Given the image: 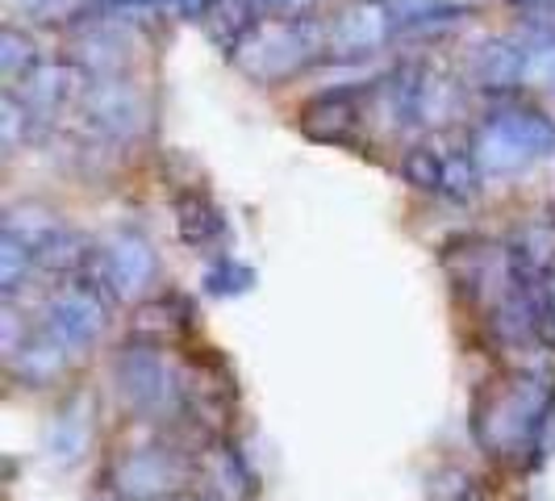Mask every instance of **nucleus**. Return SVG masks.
<instances>
[{
    "instance_id": "15",
    "label": "nucleus",
    "mask_w": 555,
    "mask_h": 501,
    "mask_svg": "<svg viewBox=\"0 0 555 501\" xmlns=\"http://www.w3.org/2000/svg\"><path fill=\"white\" fill-rule=\"evenodd\" d=\"M250 284H255V272H250L247 264H238V259H218V264L205 272V288H209L214 297L247 293Z\"/></svg>"
},
{
    "instance_id": "17",
    "label": "nucleus",
    "mask_w": 555,
    "mask_h": 501,
    "mask_svg": "<svg viewBox=\"0 0 555 501\" xmlns=\"http://www.w3.org/2000/svg\"><path fill=\"white\" fill-rule=\"evenodd\" d=\"M29 268H34V251L4 234V243H0V288H4L9 297L22 288V277H26Z\"/></svg>"
},
{
    "instance_id": "7",
    "label": "nucleus",
    "mask_w": 555,
    "mask_h": 501,
    "mask_svg": "<svg viewBox=\"0 0 555 501\" xmlns=\"http://www.w3.org/2000/svg\"><path fill=\"white\" fill-rule=\"evenodd\" d=\"M83 113L105 130V134H134L142 121L139 97L117 80H96L83 92Z\"/></svg>"
},
{
    "instance_id": "20",
    "label": "nucleus",
    "mask_w": 555,
    "mask_h": 501,
    "mask_svg": "<svg viewBox=\"0 0 555 501\" xmlns=\"http://www.w3.org/2000/svg\"><path fill=\"white\" fill-rule=\"evenodd\" d=\"M439 193L455 196V201H468L476 193V164L468 155H451L443 164V189Z\"/></svg>"
},
{
    "instance_id": "1",
    "label": "nucleus",
    "mask_w": 555,
    "mask_h": 501,
    "mask_svg": "<svg viewBox=\"0 0 555 501\" xmlns=\"http://www.w3.org/2000/svg\"><path fill=\"white\" fill-rule=\"evenodd\" d=\"M555 389L547 376H509L501 381L493 393L480 397L476 406V439L489 455H518V451H534L539 426L552 410Z\"/></svg>"
},
{
    "instance_id": "23",
    "label": "nucleus",
    "mask_w": 555,
    "mask_h": 501,
    "mask_svg": "<svg viewBox=\"0 0 555 501\" xmlns=\"http://www.w3.org/2000/svg\"><path fill=\"white\" fill-rule=\"evenodd\" d=\"M543 455H555V401L547 418H543V426H539V439H534V451H530V464L534 460H543Z\"/></svg>"
},
{
    "instance_id": "16",
    "label": "nucleus",
    "mask_w": 555,
    "mask_h": 501,
    "mask_svg": "<svg viewBox=\"0 0 555 501\" xmlns=\"http://www.w3.org/2000/svg\"><path fill=\"white\" fill-rule=\"evenodd\" d=\"M214 480H218L222 501H243L250 493L247 468H243V460H238L230 447H222V451H218V460H214Z\"/></svg>"
},
{
    "instance_id": "13",
    "label": "nucleus",
    "mask_w": 555,
    "mask_h": 501,
    "mask_svg": "<svg viewBox=\"0 0 555 501\" xmlns=\"http://www.w3.org/2000/svg\"><path fill=\"white\" fill-rule=\"evenodd\" d=\"M88 435H92V422L80 410H63V414L51 422V435H47V447L59 464H76L88 447Z\"/></svg>"
},
{
    "instance_id": "3",
    "label": "nucleus",
    "mask_w": 555,
    "mask_h": 501,
    "mask_svg": "<svg viewBox=\"0 0 555 501\" xmlns=\"http://www.w3.org/2000/svg\"><path fill=\"white\" fill-rule=\"evenodd\" d=\"M109 306H113V297L101 293L92 280L67 284V288H59L55 297L47 301V309H42V334H47L51 343H59L63 351H80V347H88L96 334L105 331Z\"/></svg>"
},
{
    "instance_id": "11",
    "label": "nucleus",
    "mask_w": 555,
    "mask_h": 501,
    "mask_svg": "<svg viewBox=\"0 0 555 501\" xmlns=\"http://www.w3.org/2000/svg\"><path fill=\"white\" fill-rule=\"evenodd\" d=\"M476 80L489 84V88H509L527 76V55L518 47H505V42H489L480 59H476Z\"/></svg>"
},
{
    "instance_id": "5",
    "label": "nucleus",
    "mask_w": 555,
    "mask_h": 501,
    "mask_svg": "<svg viewBox=\"0 0 555 501\" xmlns=\"http://www.w3.org/2000/svg\"><path fill=\"white\" fill-rule=\"evenodd\" d=\"M113 381H117V389H121V401H126L130 410H142V414L164 410L167 393H171V372H167V363L159 360V351H151V347H126V351L117 356Z\"/></svg>"
},
{
    "instance_id": "14",
    "label": "nucleus",
    "mask_w": 555,
    "mask_h": 501,
    "mask_svg": "<svg viewBox=\"0 0 555 501\" xmlns=\"http://www.w3.org/2000/svg\"><path fill=\"white\" fill-rule=\"evenodd\" d=\"M184 322H189V306H184L180 297H159V301H151V306L139 309L134 334H139V338H151V343H164V338H171Z\"/></svg>"
},
{
    "instance_id": "19",
    "label": "nucleus",
    "mask_w": 555,
    "mask_h": 501,
    "mask_svg": "<svg viewBox=\"0 0 555 501\" xmlns=\"http://www.w3.org/2000/svg\"><path fill=\"white\" fill-rule=\"evenodd\" d=\"M476 498V476L464 468H443L430 476L426 501H473Z\"/></svg>"
},
{
    "instance_id": "10",
    "label": "nucleus",
    "mask_w": 555,
    "mask_h": 501,
    "mask_svg": "<svg viewBox=\"0 0 555 501\" xmlns=\"http://www.w3.org/2000/svg\"><path fill=\"white\" fill-rule=\"evenodd\" d=\"M385 34H389V13H380V9H356V13L338 17V26L331 29V42L338 51H367Z\"/></svg>"
},
{
    "instance_id": "2",
    "label": "nucleus",
    "mask_w": 555,
    "mask_h": 501,
    "mask_svg": "<svg viewBox=\"0 0 555 501\" xmlns=\"http://www.w3.org/2000/svg\"><path fill=\"white\" fill-rule=\"evenodd\" d=\"M555 151V121L539 110H505L498 113L480 139H476V159L498 171H514V167L530 164L539 155Z\"/></svg>"
},
{
    "instance_id": "24",
    "label": "nucleus",
    "mask_w": 555,
    "mask_h": 501,
    "mask_svg": "<svg viewBox=\"0 0 555 501\" xmlns=\"http://www.w3.org/2000/svg\"><path fill=\"white\" fill-rule=\"evenodd\" d=\"M155 501H167V498H155Z\"/></svg>"
},
{
    "instance_id": "22",
    "label": "nucleus",
    "mask_w": 555,
    "mask_h": 501,
    "mask_svg": "<svg viewBox=\"0 0 555 501\" xmlns=\"http://www.w3.org/2000/svg\"><path fill=\"white\" fill-rule=\"evenodd\" d=\"M0 47H4V72H9V76H17V67H22V63L38 67V63H34V55H26V38H22L17 29H4Z\"/></svg>"
},
{
    "instance_id": "4",
    "label": "nucleus",
    "mask_w": 555,
    "mask_h": 501,
    "mask_svg": "<svg viewBox=\"0 0 555 501\" xmlns=\"http://www.w3.org/2000/svg\"><path fill=\"white\" fill-rule=\"evenodd\" d=\"M92 272L101 277V293L109 297H126L139 293L155 280V251L146 247V239L139 234H113L101 251H92Z\"/></svg>"
},
{
    "instance_id": "12",
    "label": "nucleus",
    "mask_w": 555,
    "mask_h": 501,
    "mask_svg": "<svg viewBox=\"0 0 555 501\" xmlns=\"http://www.w3.org/2000/svg\"><path fill=\"white\" fill-rule=\"evenodd\" d=\"M63 356H67V351L42 334L38 343H29V347H22V351L13 356V372H17L22 381H29V385H47V381H55L59 372H63Z\"/></svg>"
},
{
    "instance_id": "9",
    "label": "nucleus",
    "mask_w": 555,
    "mask_h": 501,
    "mask_svg": "<svg viewBox=\"0 0 555 501\" xmlns=\"http://www.w3.org/2000/svg\"><path fill=\"white\" fill-rule=\"evenodd\" d=\"M176 218H180V234H184L189 247H209V243H218L225 234L222 214H218L201 193L180 196V201H176Z\"/></svg>"
},
{
    "instance_id": "18",
    "label": "nucleus",
    "mask_w": 555,
    "mask_h": 501,
    "mask_svg": "<svg viewBox=\"0 0 555 501\" xmlns=\"http://www.w3.org/2000/svg\"><path fill=\"white\" fill-rule=\"evenodd\" d=\"M443 164L430 146H414L405 159H401V171H405V180L417 184V189H443Z\"/></svg>"
},
{
    "instance_id": "8",
    "label": "nucleus",
    "mask_w": 555,
    "mask_h": 501,
    "mask_svg": "<svg viewBox=\"0 0 555 501\" xmlns=\"http://www.w3.org/2000/svg\"><path fill=\"white\" fill-rule=\"evenodd\" d=\"M26 92L17 97L22 105L29 110V117L34 113H47V110H59L63 101H67V84H72V67H63V63H38V67H29L26 76Z\"/></svg>"
},
{
    "instance_id": "21",
    "label": "nucleus",
    "mask_w": 555,
    "mask_h": 501,
    "mask_svg": "<svg viewBox=\"0 0 555 501\" xmlns=\"http://www.w3.org/2000/svg\"><path fill=\"white\" fill-rule=\"evenodd\" d=\"M527 80L555 88V47H539L534 55H527Z\"/></svg>"
},
{
    "instance_id": "6",
    "label": "nucleus",
    "mask_w": 555,
    "mask_h": 501,
    "mask_svg": "<svg viewBox=\"0 0 555 501\" xmlns=\"http://www.w3.org/2000/svg\"><path fill=\"white\" fill-rule=\"evenodd\" d=\"M171 476L176 473H171V460H167L164 451H130L117 464L113 485H117V493L126 501H155V498H167Z\"/></svg>"
}]
</instances>
